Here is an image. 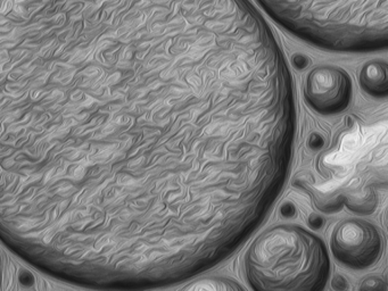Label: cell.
Returning <instances> with one entry per match:
<instances>
[{"mask_svg": "<svg viewBox=\"0 0 388 291\" xmlns=\"http://www.w3.org/2000/svg\"><path fill=\"white\" fill-rule=\"evenodd\" d=\"M330 244L336 260L351 269H368L378 263L384 253L382 233L366 219H346L337 223Z\"/></svg>", "mask_w": 388, "mask_h": 291, "instance_id": "277c9868", "label": "cell"}, {"mask_svg": "<svg viewBox=\"0 0 388 291\" xmlns=\"http://www.w3.org/2000/svg\"><path fill=\"white\" fill-rule=\"evenodd\" d=\"M360 85L363 90L376 97L388 94V66L380 60H370L363 65L360 72Z\"/></svg>", "mask_w": 388, "mask_h": 291, "instance_id": "8992f818", "label": "cell"}, {"mask_svg": "<svg viewBox=\"0 0 388 291\" xmlns=\"http://www.w3.org/2000/svg\"><path fill=\"white\" fill-rule=\"evenodd\" d=\"M352 81L345 71L334 66H318L306 78V101L318 113H341L352 99Z\"/></svg>", "mask_w": 388, "mask_h": 291, "instance_id": "5b68a950", "label": "cell"}, {"mask_svg": "<svg viewBox=\"0 0 388 291\" xmlns=\"http://www.w3.org/2000/svg\"><path fill=\"white\" fill-rule=\"evenodd\" d=\"M292 35L341 53L388 44V0H256Z\"/></svg>", "mask_w": 388, "mask_h": 291, "instance_id": "7a4b0ae2", "label": "cell"}, {"mask_svg": "<svg viewBox=\"0 0 388 291\" xmlns=\"http://www.w3.org/2000/svg\"><path fill=\"white\" fill-rule=\"evenodd\" d=\"M247 282L254 290L319 291L330 276L323 241L302 226L267 228L253 241L244 260Z\"/></svg>", "mask_w": 388, "mask_h": 291, "instance_id": "3957f363", "label": "cell"}, {"mask_svg": "<svg viewBox=\"0 0 388 291\" xmlns=\"http://www.w3.org/2000/svg\"><path fill=\"white\" fill-rule=\"evenodd\" d=\"M246 135L243 87L177 0H0V241L35 269L165 285Z\"/></svg>", "mask_w": 388, "mask_h": 291, "instance_id": "6da1fadb", "label": "cell"}, {"mask_svg": "<svg viewBox=\"0 0 388 291\" xmlns=\"http://www.w3.org/2000/svg\"><path fill=\"white\" fill-rule=\"evenodd\" d=\"M243 287L238 285L234 280L218 276H208L199 278L185 287V290H210V291H233L242 290Z\"/></svg>", "mask_w": 388, "mask_h": 291, "instance_id": "52a82bcc", "label": "cell"}]
</instances>
